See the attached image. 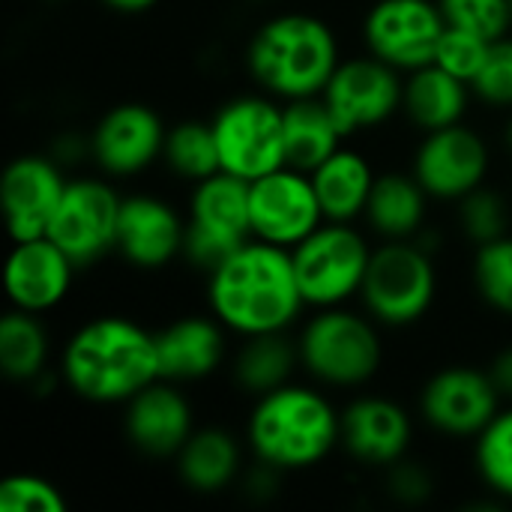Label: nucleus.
Masks as SVG:
<instances>
[{"label":"nucleus","instance_id":"38","mask_svg":"<svg viewBox=\"0 0 512 512\" xmlns=\"http://www.w3.org/2000/svg\"><path fill=\"white\" fill-rule=\"evenodd\" d=\"M384 480H387V495L405 507H420L435 495V477L420 462H414L408 456L402 462L390 465L384 471Z\"/></svg>","mask_w":512,"mask_h":512},{"label":"nucleus","instance_id":"33","mask_svg":"<svg viewBox=\"0 0 512 512\" xmlns=\"http://www.w3.org/2000/svg\"><path fill=\"white\" fill-rule=\"evenodd\" d=\"M456 219L459 231L468 243H474V249L510 234V204L498 189L486 183L456 201Z\"/></svg>","mask_w":512,"mask_h":512},{"label":"nucleus","instance_id":"12","mask_svg":"<svg viewBox=\"0 0 512 512\" xmlns=\"http://www.w3.org/2000/svg\"><path fill=\"white\" fill-rule=\"evenodd\" d=\"M123 195L102 177H72L51 216L48 237L78 270L117 252V222Z\"/></svg>","mask_w":512,"mask_h":512},{"label":"nucleus","instance_id":"40","mask_svg":"<svg viewBox=\"0 0 512 512\" xmlns=\"http://www.w3.org/2000/svg\"><path fill=\"white\" fill-rule=\"evenodd\" d=\"M102 3L120 15H141V12H150L159 0H102Z\"/></svg>","mask_w":512,"mask_h":512},{"label":"nucleus","instance_id":"20","mask_svg":"<svg viewBox=\"0 0 512 512\" xmlns=\"http://www.w3.org/2000/svg\"><path fill=\"white\" fill-rule=\"evenodd\" d=\"M66 177L54 156H15L0 180V201L12 243L45 237L51 216L66 192Z\"/></svg>","mask_w":512,"mask_h":512},{"label":"nucleus","instance_id":"29","mask_svg":"<svg viewBox=\"0 0 512 512\" xmlns=\"http://www.w3.org/2000/svg\"><path fill=\"white\" fill-rule=\"evenodd\" d=\"M51 363V333L36 312L9 309L0 321V369L15 384H36Z\"/></svg>","mask_w":512,"mask_h":512},{"label":"nucleus","instance_id":"24","mask_svg":"<svg viewBox=\"0 0 512 512\" xmlns=\"http://www.w3.org/2000/svg\"><path fill=\"white\" fill-rule=\"evenodd\" d=\"M471 99V84L438 63H426L414 72H405L402 114L414 129H420V135L462 123L471 108Z\"/></svg>","mask_w":512,"mask_h":512},{"label":"nucleus","instance_id":"26","mask_svg":"<svg viewBox=\"0 0 512 512\" xmlns=\"http://www.w3.org/2000/svg\"><path fill=\"white\" fill-rule=\"evenodd\" d=\"M309 177L327 222H357L366 213L378 171L372 168L366 153L342 144Z\"/></svg>","mask_w":512,"mask_h":512},{"label":"nucleus","instance_id":"22","mask_svg":"<svg viewBox=\"0 0 512 512\" xmlns=\"http://www.w3.org/2000/svg\"><path fill=\"white\" fill-rule=\"evenodd\" d=\"M159 378L174 384H198L213 378L228 360V327L213 312L180 315L156 330Z\"/></svg>","mask_w":512,"mask_h":512},{"label":"nucleus","instance_id":"19","mask_svg":"<svg viewBox=\"0 0 512 512\" xmlns=\"http://www.w3.org/2000/svg\"><path fill=\"white\" fill-rule=\"evenodd\" d=\"M414 444L411 411L390 396H357L342 408V450L363 468L387 471Z\"/></svg>","mask_w":512,"mask_h":512},{"label":"nucleus","instance_id":"37","mask_svg":"<svg viewBox=\"0 0 512 512\" xmlns=\"http://www.w3.org/2000/svg\"><path fill=\"white\" fill-rule=\"evenodd\" d=\"M471 90L483 105L512 111V33L492 42L483 69L471 81Z\"/></svg>","mask_w":512,"mask_h":512},{"label":"nucleus","instance_id":"13","mask_svg":"<svg viewBox=\"0 0 512 512\" xmlns=\"http://www.w3.org/2000/svg\"><path fill=\"white\" fill-rule=\"evenodd\" d=\"M444 30L438 0H375L363 18L366 51L399 72L432 63Z\"/></svg>","mask_w":512,"mask_h":512},{"label":"nucleus","instance_id":"41","mask_svg":"<svg viewBox=\"0 0 512 512\" xmlns=\"http://www.w3.org/2000/svg\"><path fill=\"white\" fill-rule=\"evenodd\" d=\"M507 147H510V153H512V114H510V120H507Z\"/></svg>","mask_w":512,"mask_h":512},{"label":"nucleus","instance_id":"9","mask_svg":"<svg viewBox=\"0 0 512 512\" xmlns=\"http://www.w3.org/2000/svg\"><path fill=\"white\" fill-rule=\"evenodd\" d=\"M222 171L258 180L285 165V117L282 102L270 93L231 96L210 117Z\"/></svg>","mask_w":512,"mask_h":512},{"label":"nucleus","instance_id":"34","mask_svg":"<svg viewBox=\"0 0 512 512\" xmlns=\"http://www.w3.org/2000/svg\"><path fill=\"white\" fill-rule=\"evenodd\" d=\"M450 27L480 33L486 39H501L512 30L510 0H438Z\"/></svg>","mask_w":512,"mask_h":512},{"label":"nucleus","instance_id":"3","mask_svg":"<svg viewBox=\"0 0 512 512\" xmlns=\"http://www.w3.org/2000/svg\"><path fill=\"white\" fill-rule=\"evenodd\" d=\"M255 462L300 474L342 450V411L318 384H285L252 399L243 429Z\"/></svg>","mask_w":512,"mask_h":512},{"label":"nucleus","instance_id":"10","mask_svg":"<svg viewBox=\"0 0 512 512\" xmlns=\"http://www.w3.org/2000/svg\"><path fill=\"white\" fill-rule=\"evenodd\" d=\"M504 405L489 369L471 363H450L432 372L417 396L420 420L453 441H474Z\"/></svg>","mask_w":512,"mask_h":512},{"label":"nucleus","instance_id":"35","mask_svg":"<svg viewBox=\"0 0 512 512\" xmlns=\"http://www.w3.org/2000/svg\"><path fill=\"white\" fill-rule=\"evenodd\" d=\"M69 501L57 483L39 474H9L0 480V512H66Z\"/></svg>","mask_w":512,"mask_h":512},{"label":"nucleus","instance_id":"42","mask_svg":"<svg viewBox=\"0 0 512 512\" xmlns=\"http://www.w3.org/2000/svg\"><path fill=\"white\" fill-rule=\"evenodd\" d=\"M510 3H512V0H510Z\"/></svg>","mask_w":512,"mask_h":512},{"label":"nucleus","instance_id":"11","mask_svg":"<svg viewBox=\"0 0 512 512\" xmlns=\"http://www.w3.org/2000/svg\"><path fill=\"white\" fill-rule=\"evenodd\" d=\"M405 72L378 60L375 54L342 57L327 87L321 90L324 105L336 117L345 138L378 129L402 111Z\"/></svg>","mask_w":512,"mask_h":512},{"label":"nucleus","instance_id":"16","mask_svg":"<svg viewBox=\"0 0 512 512\" xmlns=\"http://www.w3.org/2000/svg\"><path fill=\"white\" fill-rule=\"evenodd\" d=\"M168 126L144 102H117L93 126L87 153L111 180H126L162 159Z\"/></svg>","mask_w":512,"mask_h":512},{"label":"nucleus","instance_id":"28","mask_svg":"<svg viewBox=\"0 0 512 512\" xmlns=\"http://www.w3.org/2000/svg\"><path fill=\"white\" fill-rule=\"evenodd\" d=\"M285 117V165L312 174L327 156L345 144V132L321 96L282 102Z\"/></svg>","mask_w":512,"mask_h":512},{"label":"nucleus","instance_id":"1","mask_svg":"<svg viewBox=\"0 0 512 512\" xmlns=\"http://www.w3.org/2000/svg\"><path fill=\"white\" fill-rule=\"evenodd\" d=\"M60 381L90 405H126L159 378L156 330L126 315H93L60 348Z\"/></svg>","mask_w":512,"mask_h":512},{"label":"nucleus","instance_id":"6","mask_svg":"<svg viewBox=\"0 0 512 512\" xmlns=\"http://www.w3.org/2000/svg\"><path fill=\"white\" fill-rule=\"evenodd\" d=\"M363 309L384 330L420 324L438 300V267L420 240H381L360 288Z\"/></svg>","mask_w":512,"mask_h":512},{"label":"nucleus","instance_id":"17","mask_svg":"<svg viewBox=\"0 0 512 512\" xmlns=\"http://www.w3.org/2000/svg\"><path fill=\"white\" fill-rule=\"evenodd\" d=\"M186 216L153 192H129L120 201L117 255L135 270H162L183 258Z\"/></svg>","mask_w":512,"mask_h":512},{"label":"nucleus","instance_id":"30","mask_svg":"<svg viewBox=\"0 0 512 512\" xmlns=\"http://www.w3.org/2000/svg\"><path fill=\"white\" fill-rule=\"evenodd\" d=\"M162 162L168 165L174 177L186 180L189 186L219 174L222 159H219L213 123L189 117V120H177L174 126H168Z\"/></svg>","mask_w":512,"mask_h":512},{"label":"nucleus","instance_id":"21","mask_svg":"<svg viewBox=\"0 0 512 512\" xmlns=\"http://www.w3.org/2000/svg\"><path fill=\"white\" fill-rule=\"evenodd\" d=\"M75 261L45 234L12 243L6 258V297L9 306L48 315L66 303L75 282Z\"/></svg>","mask_w":512,"mask_h":512},{"label":"nucleus","instance_id":"23","mask_svg":"<svg viewBox=\"0 0 512 512\" xmlns=\"http://www.w3.org/2000/svg\"><path fill=\"white\" fill-rule=\"evenodd\" d=\"M246 441V438H243ZM225 426H198L174 456L177 480L195 495H222L246 471V444Z\"/></svg>","mask_w":512,"mask_h":512},{"label":"nucleus","instance_id":"36","mask_svg":"<svg viewBox=\"0 0 512 512\" xmlns=\"http://www.w3.org/2000/svg\"><path fill=\"white\" fill-rule=\"evenodd\" d=\"M495 39H486L480 33H471V30H462V27H450L444 30L441 42H438V51H435V60L438 66H444L447 72L459 75L462 81H474L477 72L483 69L486 57H489V48H492Z\"/></svg>","mask_w":512,"mask_h":512},{"label":"nucleus","instance_id":"31","mask_svg":"<svg viewBox=\"0 0 512 512\" xmlns=\"http://www.w3.org/2000/svg\"><path fill=\"white\" fill-rule=\"evenodd\" d=\"M474 468L492 495L512 501V402L474 438Z\"/></svg>","mask_w":512,"mask_h":512},{"label":"nucleus","instance_id":"2","mask_svg":"<svg viewBox=\"0 0 512 512\" xmlns=\"http://www.w3.org/2000/svg\"><path fill=\"white\" fill-rule=\"evenodd\" d=\"M207 309L231 336L282 333L306 312L291 252L249 240L207 276Z\"/></svg>","mask_w":512,"mask_h":512},{"label":"nucleus","instance_id":"18","mask_svg":"<svg viewBox=\"0 0 512 512\" xmlns=\"http://www.w3.org/2000/svg\"><path fill=\"white\" fill-rule=\"evenodd\" d=\"M195 429V408L174 381L156 378L123 405V435L147 459H174Z\"/></svg>","mask_w":512,"mask_h":512},{"label":"nucleus","instance_id":"4","mask_svg":"<svg viewBox=\"0 0 512 512\" xmlns=\"http://www.w3.org/2000/svg\"><path fill=\"white\" fill-rule=\"evenodd\" d=\"M339 63V36L312 12L270 15L246 45L249 78L279 102L321 96Z\"/></svg>","mask_w":512,"mask_h":512},{"label":"nucleus","instance_id":"8","mask_svg":"<svg viewBox=\"0 0 512 512\" xmlns=\"http://www.w3.org/2000/svg\"><path fill=\"white\" fill-rule=\"evenodd\" d=\"M249 240H255L249 216V180L219 171L201 183H192L183 258L210 276Z\"/></svg>","mask_w":512,"mask_h":512},{"label":"nucleus","instance_id":"32","mask_svg":"<svg viewBox=\"0 0 512 512\" xmlns=\"http://www.w3.org/2000/svg\"><path fill=\"white\" fill-rule=\"evenodd\" d=\"M474 291L495 315L512 318V234L477 246L471 261Z\"/></svg>","mask_w":512,"mask_h":512},{"label":"nucleus","instance_id":"5","mask_svg":"<svg viewBox=\"0 0 512 512\" xmlns=\"http://www.w3.org/2000/svg\"><path fill=\"white\" fill-rule=\"evenodd\" d=\"M384 327L366 312L345 306L315 309L300 327L297 348L303 372L330 390H360L384 366Z\"/></svg>","mask_w":512,"mask_h":512},{"label":"nucleus","instance_id":"39","mask_svg":"<svg viewBox=\"0 0 512 512\" xmlns=\"http://www.w3.org/2000/svg\"><path fill=\"white\" fill-rule=\"evenodd\" d=\"M486 369H489L498 393L504 396V402H512V345H504L501 351H495V357L489 360Z\"/></svg>","mask_w":512,"mask_h":512},{"label":"nucleus","instance_id":"14","mask_svg":"<svg viewBox=\"0 0 512 512\" xmlns=\"http://www.w3.org/2000/svg\"><path fill=\"white\" fill-rule=\"evenodd\" d=\"M492 168L489 141L465 120L447 129L426 132L414 150L411 171L432 201H462L480 189Z\"/></svg>","mask_w":512,"mask_h":512},{"label":"nucleus","instance_id":"27","mask_svg":"<svg viewBox=\"0 0 512 512\" xmlns=\"http://www.w3.org/2000/svg\"><path fill=\"white\" fill-rule=\"evenodd\" d=\"M300 369V348L297 339L288 336V330L246 336L231 360L234 384L252 399L291 384Z\"/></svg>","mask_w":512,"mask_h":512},{"label":"nucleus","instance_id":"7","mask_svg":"<svg viewBox=\"0 0 512 512\" xmlns=\"http://www.w3.org/2000/svg\"><path fill=\"white\" fill-rule=\"evenodd\" d=\"M372 249L354 222H324L291 252L306 309L345 306L360 297Z\"/></svg>","mask_w":512,"mask_h":512},{"label":"nucleus","instance_id":"15","mask_svg":"<svg viewBox=\"0 0 512 512\" xmlns=\"http://www.w3.org/2000/svg\"><path fill=\"white\" fill-rule=\"evenodd\" d=\"M249 216L252 237L282 249H294L327 222L312 177L291 165L249 183Z\"/></svg>","mask_w":512,"mask_h":512},{"label":"nucleus","instance_id":"25","mask_svg":"<svg viewBox=\"0 0 512 512\" xmlns=\"http://www.w3.org/2000/svg\"><path fill=\"white\" fill-rule=\"evenodd\" d=\"M429 192L414 171H381L375 177L363 222L381 240H417L429 219Z\"/></svg>","mask_w":512,"mask_h":512}]
</instances>
